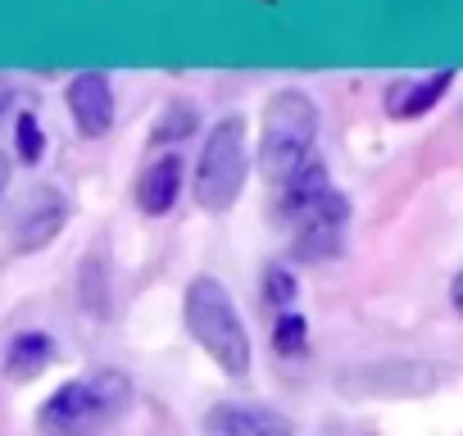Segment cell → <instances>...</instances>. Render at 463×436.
<instances>
[{
    "instance_id": "e0dca14e",
    "label": "cell",
    "mask_w": 463,
    "mask_h": 436,
    "mask_svg": "<svg viewBox=\"0 0 463 436\" xmlns=\"http://www.w3.org/2000/svg\"><path fill=\"white\" fill-rule=\"evenodd\" d=\"M305 327H309V323H305L296 309H287V314L278 318V327H273V350H278L282 359H291V355H305V336H309Z\"/></svg>"
},
{
    "instance_id": "2e32d148",
    "label": "cell",
    "mask_w": 463,
    "mask_h": 436,
    "mask_svg": "<svg viewBox=\"0 0 463 436\" xmlns=\"http://www.w3.org/2000/svg\"><path fill=\"white\" fill-rule=\"evenodd\" d=\"M14 146H19V159L24 164H42L46 159V132L37 123V114H19V128H14Z\"/></svg>"
},
{
    "instance_id": "5b68a950",
    "label": "cell",
    "mask_w": 463,
    "mask_h": 436,
    "mask_svg": "<svg viewBox=\"0 0 463 436\" xmlns=\"http://www.w3.org/2000/svg\"><path fill=\"white\" fill-rule=\"evenodd\" d=\"M69 223V200L55 186H37L24 195V204L14 209V251L33 255L42 246H51Z\"/></svg>"
},
{
    "instance_id": "9c48e42d",
    "label": "cell",
    "mask_w": 463,
    "mask_h": 436,
    "mask_svg": "<svg viewBox=\"0 0 463 436\" xmlns=\"http://www.w3.org/2000/svg\"><path fill=\"white\" fill-rule=\"evenodd\" d=\"M69 114L82 137H105L114 123V91L105 73H78L69 82Z\"/></svg>"
},
{
    "instance_id": "d6986e66",
    "label": "cell",
    "mask_w": 463,
    "mask_h": 436,
    "mask_svg": "<svg viewBox=\"0 0 463 436\" xmlns=\"http://www.w3.org/2000/svg\"><path fill=\"white\" fill-rule=\"evenodd\" d=\"M449 305H454V314L463 318V273H454V282H449Z\"/></svg>"
},
{
    "instance_id": "ac0fdd59",
    "label": "cell",
    "mask_w": 463,
    "mask_h": 436,
    "mask_svg": "<svg viewBox=\"0 0 463 436\" xmlns=\"http://www.w3.org/2000/svg\"><path fill=\"white\" fill-rule=\"evenodd\" d=\"M264 300H269L273 309H282V314L296 305V278H291L287 264H273V269L264 273Z\"/></svg>"
},
{
    "instance_id": "7c38bea8",
    "label": "cell",
    "mask_w": 463,
    "mask_h": 436,
    "mask_svg": "<svg viewBox=\"0 0 463 436\" xmlns=\"http://www.w3.org/2000/svg\"><path fill=\"white\" fill-rule=\"evenodd\" d=\"M55 364V341L46 332H19L5 350V377L10 382H33Z\"/></svg>"
},
{
    "instance_id": "8fae6325",
    "label": "cell",
    "mask_w": 463,
    "mask_h": 436,
    "mask_svg": "<svg viewBox=\"0 0 463 436\" xmlns=\"http://www.w3.org/2000/svg\"><path fill=\"white\" fill-rule=\"evenodd\" d=\"M177 191H182V159L177 155H159L137 182V204H141L146 218H159V213L173 209Z\"/></svg>"
},
{
    "instance_id": "30bf717a",
    "label": "cell",
    "mask_w": 463,
    "mask_h": 436,
    "mask_svg": "<svg viewBox=\"0 0 463 436\" xmlns=\"http://www.w3.org/2000/svg\"><path fill=\"white\" fill-rule=\"evenodd\" d=\"M449 87H454V69H436L427 78H400L386 87V114L391 118H422L427 109H436L445 100Z\"/></svg>"
},
{
    "instance_id": "ffe728a7",
    "label": "cell",
    "mask_w": 463,
    "mask_h": 436,
    "mask_svg": "<svg viewBox=\"0 0 463 436\" xmlns=\"http://www.w3.org/2000/svg\"><path fill=\"white\" fill-rule=\"evenodd\" d=\"M5 186H10V159L0 155V195H5Z\"/></svg>"
},
{
    "instance_id": "7a4b0ae2",
    "label": "cell",
    "mask_w": 463,
    "mask_h": 436,
    "mask_svg": "<svg viewBox=\"0 0 463 436\" xmlns=\"http://www.w3.org/2000/svg\"><path fill=\"white\" fill-rule=\"evenodd\" d=\"M314 141H318L314 96L300 87L273 91L264 105V123H260V173L273 186H282L287 177H296L314 159Z\"/></svg>"
},
{
    "instance_id": "6da1fadb",
    "label": "cell",
    "mask_w": 463,
    "mask_h": 436,
    "mask_svg": "<svg viewBox=\"0 0 463 436\" xmlns=\"http://www.w3.org/2000/svg\"><path fill=\"white\" fill-rule=\"evenodd\" d=\"M186 327L195 336V346L227 373V377H246L250 373V332L241 323V309L232 300V291L218 278H191L186 287Z\"/></svg>"
},
{
    "instance_id": "9a60e30c",
    "label": "cell",
    "mask_w": 463,
    "mask_h": 436,
    "mask_svg": "<svg viewBox=\"0 0 463 436\" xmlns=\"http://www.w3.org/2000/svg\"><path fill=\"white\" fill-rule=\"evenodd\" d=\"M195 128H200V109H195L191 100H173V105L164 109V118L155 123L150 146H182Z\"/></svg>"
},
{
    "instance_id": "44dd1931",
    "label": "cell",
    "mask_w": 463,
    "mask_h": 436,
    "mask_svg": "<svg viewBox=\"0 0 463 436\" xmlns=\"http://www.w3.org/2000/svg\"><path fill=\"white\" fill-rule=\"evenodd\" d=\"M10 105V82H0V109Z\"/></svg>"
},
{
    "instance_id": "ba28073f",
    "label": "cell",
    "mask_w": 463,
    "mask_h": 436,
    "mask_svg": "<svg viewBox=\"0 0 463 436\" xmlns=\"http://www.w3.org/2000/svg\"><path fill=\"white\" fill-rule=\"evenodd\" d=\"M336 186H332V173H327V164H318V159H309L296 177H287L282 186H278V200H273V218L282 228H296L300 218L318 204V200H327Z\"/></svg>"
},
{
    "instance_id": "7402d4cb",
    "label": "cell",
    "mask_w": 463,
    "mask_h": 436,
    "mask_svg": "<svg viewBox=\"0 0 463 436\" xmlns=\"http://www.w3.org/2000/svg\"><path fill=\"white\" fill-rule=\"evenodd\" d=\"M60 436H82V431H60Z\"/></svg>"
},
{
    "instance_id": "52a82bcc",
    "label": "cell",
    "mask_w": 463,
    "mask_h": 436,
    "mask_svg": "<svg viewBox=\"0 0 463 436\" xmlns=\"http://www.w3.org/2000/svg\"><path fill=\"white\" fill-rule=\"evenodd\" d=\"M204 436H296L291 418L264 409V404H213L200 418Z\"/></svg>"
},
{
    "instance_id": "4fadbf2b",
    "label": "cell",
    "mask_w": 463,
    "mask_h": 436,
    "mask_svg": "<svg viewBox=\"0 0 463 436\" xmlns=\"http://www.w3.org/2000/svg\"><path fill=\"white\" fill-rule=\"evenodd\" d=\"M82 418H96V404H91L87 382H64V386L42 404V427H51V431H78Z\"/></svg>"
},
{
    "instance_id": "3957f363",
    "label": "cell",
    "mask_w": 463,
    "mask_h": 436,
    "mask_svg": "<svg viewBox=\"0 0 463 436\" xmlns=\"http://www.w3.org/2000/svg\"><path fill=\"white\" fill-rule=\"evenodd\" d=\"M250 177V132L241 114L218 118V128L209 132L200 164H195V204L209 213H222L241 200Z\"/></svg>"
},
{
    "instance_id": "8992f818",
    "label": "cell",
    "mask_w": 463,
    "mask_h": 436,
    "mask_svg": "<svg viewBox=\"0 0 463 436\" xmlns=\"http://www.w3.org/2000/svg\"><path fill=\"white\" fill-rule=\"evenodd\" d=\"M436 386V373L413 368V364H368L341 377V391L354 400H377V395H413Z\"/></svg>"
},
{
    "instance_id": "277c9868",
    "label": "cell",
    "mask_w": 463,
    "mask_h": 436,
    "mask_svg": "<svg viewBox=\"0 0 463 436\" xmlns=\"http://www.w3.org/2000/svg\"><path fill=\"white\" fill-rule=\"evenodd\" d=\"M345 228H350V200L341 191H332L327 200H318L300 223L291 228V260L296 264H323L336 260L345 251Z\"/></svg>"
},
{
    "instance_id": "5bb4252c",
    "label": "cell",
    "mask_w": 463,
    "mask_h": 436,
    "mask_svg": "<svg viewBox=\"0 0 463 436\" xmlns=\"http://www.w3.org/2000/svg\"><path fill=\"white\" fill-rule=\"evenodd\" d=\"M87 391H91V404H96V418H118L128 404H132V382L114 368H100L87 377Z\"/></svg>"
}]
</instances>
